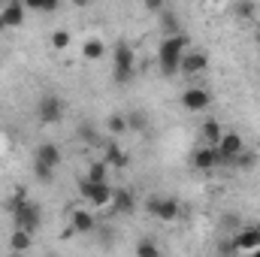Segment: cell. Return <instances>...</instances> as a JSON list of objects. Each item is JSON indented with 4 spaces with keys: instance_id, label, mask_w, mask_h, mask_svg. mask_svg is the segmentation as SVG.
Returning <instances> with one entry per match:
<instances>
[{
    "instance_id": "6da1fadb",
    "label": "cell",
    "mask_w": 260,
    "mask_h": 257,
    "mask_svg": "<svg viewBox=\"0 0 260 257\" xmlns=\"http://www.w3.org/2000/svg\"><path fill=\"white\" fill-rule=\"evenodd\" d=\"M188 37L185 34H170L160 46H157V64H160V73L164 76H176L182 70V58L188 52Z\"/></svg>"
},
{
    "instance_id": "7a4b0ae2",
    "label": "cell",
    "mask_w": 260,
    "mask_h": 257,
    "mask_svg": "<svg viewBox=\"0 0 260 257\" xmlns=\"http://www.w3.org/2000/svg\"><path fill=\"white\" fill-rule=\"evenodd\" d=\"M9 212H12V218H15V227H21V230H27V233H37L40 224H43V209H40V203L27 200L24 191H15V197L9 200Z\"/></svg>"
},
{
    "instance_id": "3957f363",
    "label": "cell",
    "mask_w": 260,
    "mask_h": 257,
    "mask_svg": "<svg viewBox=\"0 0 260 257\" xmlns=\"http://www.w3.org/2000/svg\"><path fill=\"white\" fill-rule=\"evenodd\" d=\"M133 73H136V52H133L130 43L121 40L115 46V52H112V79L118 85H127L130 79H133Z\"/></svg>"
},
{
    "instance_id": "277c9868",
    "label": "cell",
    "mask_w": 260,
    "mask_h": 257,
    "mask_svg": "<svg viewBox=\"0 0 260 257\" xmlns=\"http://www.w3.org/2000/svg\"><path fill=\"white\" fill-rule=\"evenodd\" d=\"M145 209H148L151 218H157V221H164V224H173V221H179V215H182V203H179L176 197H148Z\"/></svg>"
},
{
    "instance_id": "5b68a950",
    "label": "cell",
    "mask_w": 260,
    "mask_h": 257,
    "mask_svg": "<svg viewBox=\"0 0 260 257\" xmlns=\"http://www.w3.org/2000/svg\"><path fill=\"white\" fill-rule=\"evenodd\" d=\"M64 112H67V103H64V97H58V94H46L37 103V118L43 124H58L64 118Z\"/></svg>"
},
{
    "instance_id": "8992f818",
    "label": "cell",
    "mask_w": 260,
    "mask_h": 257,
    "mask_svg": "<svg viewBox=\"0 0 260 257\" xmlns=\"http://www.w3.org/2000/svg\"><path fill=\"white\" fill-rule=\"evenodd\" d=\"M215 148H218V164H221V167H230L233 157L245 148V142H242V136H239L236 130H224V136H221V142H218Z\"/></svg>"
},
{
    "instance_id": "52a82bcc",
    "label": "cell",
    "mask_w": 260,
    "mask_h": 257,
    "mask_svg": "<svg viewBox=\"0 0 260 257\" xmlns=\"http://www.w3.org/2000/svg\"><path fill=\"white\" fill-rule=\"evenodd\" d=\"M233 245H236V251L260 254V224H242L233 233Z\"/></svg>"
},
{
    "instance_id": "ba28073f",
    "label": "cell",
    "mask_w": 260,
    "mask_h": 257,
    "mask_svg": "<svg viewBox=\"0 0 260 257\" xmlns=\"http://www.w3.org/2000/svg\"><path fill=\"white\" fill-rule=\"evenodd\" d=\"M179 103H182L188 112H206V109L212 106V94H209L206 88H200V85H191V88L182 91Z\"/></svg>"
},
{
    "instance_id": "9c48e42d",
    "label": "cell",
    "mask_w": 260,
    "mask_h": 257,
    "mask_svg": "<svg viewBox=\"0 0 260 257\" xmlns=\"http://www.w3.org/2000/svg\"><path fill=\"white\" fill-rule=\"evenodd\" d=\"M24 12H27V6L21 0H6L3 9H0V18H3L6 27H21L24 24Z\"/></svg>"
},
{
    "instance_id": "30bf717a",
    "label": "cell",
    "mask_w": 260,
    "mask_h": 257,
    "mask_svg": "<svg viewBox=\"0 0 260 257\" xmlns=\"http://www.w3.org/2000/svg\"><path fill=\"white\" fill-rule=\"evenodd\" d=\"M109 209H112L115 215H133V212H136V197H133V191H127V188H118V191L112 194Z\"/></svg>"
},
{
    "instance_id": "8fae6325",
    "label": "cell",
    "mask_w": 260,
    "mask_h": 257,
    "mask_svg": "<svg viewBox=\"0 0 260 257\" xmlns=\"http://www.w3.org/2000/svg\"><path fill=\"white\" fill-rule=\"evenodd\" d=\"M206 67H209V55H206V52H185L179 73H185V76H200V73H206Z\"/></svg>"
},
{
    "instance_id": "7c38bea8",
    "label": "cell",
    "mask_w": 260,
    "mask_h": 257,
    "mask_svg": "<svg viewBox=\"0 0 260 257\" xmlns=\"http://www.w3.org/2000/svg\"><path fill=\"white\" fill-rule=\"evenodd\" d=\"M191 164H194L197 170H215V167H221V164H218V148H215V145L197 148L194 157H191Z\"/></svg>"
},
{
    "instance_id": "4fadbf2b",
    "label": "cell",
    "mask_w": 260,
    "mask_h": 257,
    "mask_svg": "<svg viewBox=\"0 0 260 257\" xmlns=\"http://www.w3.org/2000/svg\"><path fill=\"white\" fill-rule=\"evenodd\" d=\"M82 58H85L88 64L103 61V58H106V43H103L100 37H88V40L82 43Z\"/></svg>"
},
{
    "instance_id": "5bb4252c",
    "label": "cell",
    "mask_w": 260,
    "mask_h": 257,
    "mask_svg": "<svg viewBox=\"0 0 260 257\" xmlns=\"http://www.w3.org/2000/svg\"><path fill=\"white\" fill-rule=\"evenodd\" d=\"M34 160H37V164H46V167H52V170H58V167H61V148H58L55 142H43V145L37 148Z\"/></svg>"
},
{
    "instance_id": "9a60e30c",
    "label": "cell",
    "mask_w": 260,
    "mask_h": 257,
    "mask_svg": "<svg viewBox=\"0 0 260 257\" xmlns=\"http://www.w3.org/2000/svg\"><path fill=\"white\" fill-rule=\"evenodd\" d=\"M103 160L109 164V170H127L130 164V154L121 148V145H115V142H109L106 145V151H103Z\"/></svg>"
},
{
    "instance_id": "2e32d148",
    "label": "cell",
    "mask_w": 260,
    "mask_h": 257,
    "mask_svg": "<svg viewBox=\"0 0 260 257\" xmlns=\"http://www.w3.org/2000/svg\"><path fill=\"white\" fill-rule=\"evenodd\" d=\"M70 227H73L76 233H94L97 221H94V215H91L88 209H73V215H70Z\"/></svg>"
},
{
    "instance_id": "e0dca14e",
    "label": "cell",
    "mask_w": 260,
    "mask_h": 257,
    "mask_svg": "<svg viewBox=\"0 0 260 257\" xmlns=\"http://www.w3.org/2000/svg\"><path fill=\"white\" fill-rule=\"evenodd\" d=\"M200 136H203V142H206V145H218V142H221V136H224L221 121L206 118V121H203V127H200Z\"/></svg>"
},
{
    "instance_id": "ac0fdd59",
    "label": "cell",
    "mask_w": 260,
    "mask_h": 257,
    "mask_svg": "<svg viewBox=\"0 0 260 257\" xmlns=\"http://www.w3.org/2000/svg\"><path fill=\"white\" fill-rule=\"evenodd\" d=\"M112 194H115V188H112L109 182L94 185V191H91V197H88V203H91V206H97V209H103V206H109V203H112Z\"/></svg>"
},
{
    "instance_id": "d6986e66",
    "label": "cell",
    "mask_w": 260,
    "mask_h": 257,
    "mask_svg": "<svg viewBox=\"0 0 260 257\" xmlns=\"http://www.w3.org/2000/svg\"><path fill=\"white\" fill-rule=\"evenodd\" d=\"M9 248H12V251H30V248H34V233L15 227V233L9 236Z\"/></svg>"
},
{
    "instance_id": "ffe728a7",
    "label": "cell",
    "mask_w": 260,
    "mask_h": 257,
    "mask_svg": "<svg viewBox=\"0 0 260 257\" xmlns=\"http://www.w3.org/2000/svg\"><path fill=\"white\" fill-rule=\"evenodd\" d=\"M254 15H257V3H254V0H236V3H233V18L251 21Z\"/></svg>"
},
{
    "instance_id": "44dd1931",
    "label": "cell",
    "mask_w": 260,
    "mask_h": 257,
    "mask_svg": "<svg viewBox=\"0 0 260 257\" xmlns=\"http://www.w3.org/2000/svg\"><path fill=\"white\" fill-rule=\"evenodd\" d=\"M124 121H127V130L130 133H142V130H148V115L142 112V109H133L124 115Z\"/></svg>"
},
{
    "instance_id": "7402d4cb",
    "label": "cell",
    "mask_w": 260,
    "mask_h": 257,
    "mask_svg": "<svg viewBox=\"0 0 260 257\" xmlns=\"http://www.w3.org/2000/svg\"><path fill=\"white\" fill-rule=\"evenodd\" d=\"M91 182H97V185H103V182H109V164L106 160H94L91 167H88V173H85Z\"/></svg>"
},
{
    "instance_id": "603a6c76",
    "label": "cell",
    "mask_w": 260,
    "mask_h": 257,
    "mask_svg": "<svg viewBox=\"0 0 260 257\" xmlns=\"http://www.w3.org/2000/svg\"><path fill=\"white\" fill-rule=\"evenodd\" d=\"M55 173H58V170H52V167H46V164H37V160H34V179H37V182L49 185V182L55 179Z\"/></svg>"
},
{
    "instance_id": "cb8c5ba5",
    "label": "cell",
    "mask_w": 260,
    "mask_h": 257,
    "mask_svg": "<svg viewBox=\"0 0 260 257\" xmlns=\"http://www.w3.org/2000/svg\"><path fill=\"white\" fill-rule=\"evenodd\" d=\"M106 130H109L112 136L127 133V121H124V115H109V118H106Z\"/></svg>"
},
{
    "instance_id": "d4e9b609",
    "label": "cell",
    "mask_w": 260,
    "mask_h": 257,
    "mask_svg": "<svg viewBox=\"0 0 260 257\" xmlns=\"http://www.w3.org/2000/svg\"><path fill=\"white\" fill-rule=\"evenodd\" d=\"M157 254H160V245L154 239H142L136 245V257H157Z\"/></svg>"
},
{
    "instance_id": "484cf974",
    "label": "cell",
    "mask_w": 260,
    "mask_h": 257,
    "mask_svg": "<svg viewBox=\"0 0 260 257\" xmlns=\"http://www.w3.org/2000/svg\"><path fill=\"white\" fill-rule=\"evenodd\" d=\"M230 167H239V170H248V167H254V154L242 148V151H239V154L233 157V164H230Z\"/></svg>"
},
{
    "instance_id": "4316f807",
    "label": "cell",
    "mask_w": 260,
    "mask_h": 257,
    "mask_svg": "<svg viewBox=\"0 0 260 257\" xmlns=\"http://www.w3.org/2000/svg\"><path fill=\"white\" fill-rule=\"evenodd\" d=\"M79 136H82L88 145H97V142H100V133L91 127V124H79Z\"/></svg>"
},
{
    "instance_id": "83f0119b",
    "label": "cell",
    "mask_w": 260,
    "mask_h": 257,
    "mask_svg": "<svg viewBox=\"0 0 260 257\" xmlns=\"http://www.w3.org/2000/svg\"><path fill=\"white\" fill-rule=\"evenodd\" d=\"M160 21H164L167 34H179V21H176V15H173L170 9H164V12H160Z\"/></svg>"
},
{
    "instance_id": "f1b7e54d",
    "label": "cell",
    "mask_w": 260,
    "mask_h": 257,
    "mask_svg": "<svg viewBox=\"0 0 260 257\" xmlns=\"http://www.w3.org/2000/svg\"><path fill=\"white\" fill-rule=\"evenodd\" d=\"M70 40H73L70 30H55V34H52V49H67Z\"/></svg>"
},
{
    "instance_id": "f546056e",
    "label": "cell",
    "mask_w": 260,
    "mask_h": 257,
    "mask_svg": "<svg viewBox=\"0 0 260 257\" xmlns=\"http://www.w3.org/2000/svg\"><path fill=\"white\" fill-rule=\"evenodd\" d=\"M94 185H97V182H91L88 176H82V179H79V194H82V200H88V197H91Z\"/></svg>"
},
{
    "instance_id": "4dcf8cb0",
    "label": "cell",
    "mask_w": 260,
    "mask_h": 257,
    "mask_svg": "<svg viewBox=\"0 0 260 257\" xmlns=\"http://www.w3.org/2000/svg\"><path fill=\"white\" fill-rule=\"evenodd\" d=\"M145 3V9L151 12V15H160L164 9H167V0H142Z\"/></svg>"
},
{
    "instance_id": "1f68e13d",
    "label": "cell",
    "mask_w": 260,
    "mask_h": 257,
    "mask_svg": "<svg viewBox=\"0 0 260 257\" xmlns=\"http://www.w3.org/2000/svg\"><path fill=\"white\" fill-rule=\"evenodd\" d=\"M58 6H61V0H46V3H43V15H52V12H58Z\"/></svg>"
},
{
    "instance_id": "d6a6232c",
    "label": "cell",
    "mask_w": 260,
    "mask_h": 257,
    "mask_svg": "<svg viewBox=\"0 0 260 257\" xmlns=\"http://www.w3.org/2000/svg\"><path fill=\"white\" fill-rule=\"evenodd\" d=\"M21 3H24L27 9H34V12H43V3H46V0H21Z\"/></svg>"
},
{
    "instance_id": "836d02e7",
    "label": "cell",
    "mask_w": 260,
    "mask_h": 257,
    "mask_svg": "<svg viewBox=\"0 0 260 257\" xmlns=\"http://www.w3.org/2000/svg\"><path fill=\"white\" fill-rule=\"evenodd\" d=\"M91 0H73V6H88Z\"/></svg>"
},
{
    "instance_id": "e575fe53",
    "label": "cell",
    "mask_w": 260,
    "mask_h": 257,
    "mask_svg": "<svg viewBox=\"0 0 260 257\" xmlns=\"http://www.w3.org/2000/svg\"><path fill=\"white\" fill-rule=\"evenodd\" d=\"M3 30H6V24H3V18H0V34H3Z\"/></svg>"
},
{
    "instance_id": "d590c367",
    "label": "cell",
    "mask_w": 260,
    "mask_h": 257,
    "mask_svg": "<svg viewBox=\"0 0 260 257\" xmlns=\"http://www.w3.org/2000/svg\"><path fill=\"white\" fill-rule=\"evenodd\" d=\"M257 151H260V139H257Z\"/></svg>"
},
{
    "instance_id": "8d00e7d4",
    "label": "cell",
    "mask_w": 260,
    "mask_h": 257,
    "mask_svg": "<svg viewBox=\"0 0 260 257\" xmlns=\"http://www.w3.org/2000/svg\"><path fill=\"white\" fill-rule=\"evenodd\" d=\"M257 43H260V34H257Z\"/></svg>"
}]
</instances>
